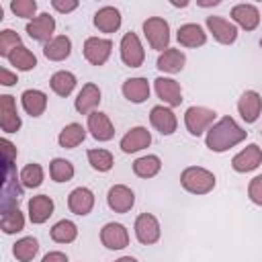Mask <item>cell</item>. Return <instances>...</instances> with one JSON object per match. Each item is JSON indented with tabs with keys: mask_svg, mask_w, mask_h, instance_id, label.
Listing matches in <instances>:
<instances>
[{
	"mask_svg": "<svg viewBox=\"0 0 262 262\" xmlns=\"http://www.w3.org/2000/svg\"><path fill=\"white\" fill-rule=\"evenodd\" d=\"M246 135H248V131H244V129L235 123V119L223 117V119H219L217 123H213V127L207 131L205 143H207V147H209L211 151L221 154V151H227V149L235 147L237 143H242V141L246 139Z\"/></svg>",
	"mask_w": 262,
	"mask_h": 262,
	"instance_id": "cell-1",
	"label": "cell"
},
{
	"mask_svg": "<svg viewBox=\"0 0 262 262\" xmlns=\"http://www.w3.org/2000/svg\"><path fill=\"white\" fill-rule=\"evenodd\" d=\"M215 174L201 166H188L180 174V184L190 194H207L215 188Z\"/></svg>",
	"mask_w": 262,
	"mask_h": 262,
	"instance_id": "cell-2",
	"label": "cell"
},
{
	"mask_svg": "<svg viewBox=\"0 0 262 262\" xmlns=\"http://www.w3.org/2000/svg\"><path fill=\"white\" fill-rule=\"evenodd\" d=\"M215 119H217V113L207 106H188L184 113V125H186L188 133L194 137L207 133L213 127Z\"/></svg>",
	"mask_w": 262,
	"mask_h": 262,
	"instance_id": "cell-3",
	"label": "cell"
},
{
	"mask_svg": "<svg viewBox=\"0 0 262 262\" xmlns=\"http://www.w3.org/2000/svg\"><path fill=\"white\" fill-rule=\"evenodd\" d=\"M143 33L151 49L156 51H166L170 43V25L162 16H149L143 20Z\"/></svg>",
	"mask_w": 262,
	"mask_h": 262,
	"instance_id": "cell-4",
	"label": "cell"
},
{
	"mask_svg": "<svg viewBox=\"0 0 262 262\" xmlns=\"http://www.w3.org/2000/svg\"><path fill=\"white\" fill-rule=\"evenodd\" d=\"M133 229H135V237H137V242L143 244V246H151V244H156V242L160 239V233H162V229H160V221H158L151 213H141V215H137Z\"/></svg>",
	"mask_w": 262,
	"mask_h": 262,
	"instance_id": "cell-5",
	"label": "cell"
},
{
	"mask_svg": "<svg viewBox=\"0 0 262 262\" xmlns=\"http://www.w3.org/2000/svg\"><path fill=\"white\" fill-rule=\"evenodd\" d=\"M121 59L129 68H139L145 59V51L141 47V41L135 33H125L121 39Z\"/></svg>",
	"mask_w": 262,
	"mask_h": 262,
	"instance_id": "cell-6",
	"label": "cell"
},
{
	"mask_svg": "<svg viewBox=\"0 0 262 262\" xmlns=\"http://www.w3.org/2000/svg\"><path fill=\"white\" fill-rule=\"evenodd\" d=\"M113 51V43L111 39H102V37H88L84 41V57L88 63L92 66H102L106 63V59L111 57Z\"/></svg>",
	"mask_w": 262,
	"mask_h": 262,
	"instance_id": "cell-7",
	"label": "cell"
},
{
	"mask_svg": "<svg viewBox=\"0 0 262 262\" xmlns=\"http://www.w3.org/2000/svg\"><path fill=\"white\" fill-rule=\"evenodd\" d=\"M149 123L162 135H172L178 127V119H176L174 111L170 106H164V104H158L149 111Z\"/></svg>",
	"mask_w": 262,
	"mask_h": 262,
	"instance_id": "cell-8",
	"label": "cell"
},
{
	"mask_svg": "<svg viewBox=\"0 0 262 262\" xmlns=\"http://www.w3.org/2000/svg\"><path fill=\"white\" fill-rule=\"evenodd\" d=\"M31 39L35 41H51L53 39V31H55V18L49 12H41L39 16H35L33 20L27 23V29Z\"/></svg>",
	"mask_w": 262,
	"mask_h": 262,
	"instance_id": "cell-9",
	"label": "cell"
},
{
	"mask_svg": "<svg viewBox=\"0 0 262 262\" xmlns=\"http://www.w3.org/2000/svg\"><path fill=\"white\" fill-rule=\"evenodd\" d=\"M154 88H156L158 98L164 100V104H168V106H180V102H182V90H180V84L174 78L160 76V78L154 80Z\"/></svg>",
	"mask_w": 262,
	"mask_h": 262,
	"instance_id": "cell-10",
	"label": "cell"
},
{
	"mask_svg": "<svg viewBox=\"0 0 262 262\" xmlns=\"http://www.w3.org/2000/svg\"><path fill=\"white\" fill-rule=\"evenodd\" d=\"M100 242L108 250H123L129 246V231L121 223H106L100 229Z\"/></svg>",
	"mask_w": 262,
	"mask_h": 262,
	"instance_id": "cell-11",
	"label": "cell"
},
{
	"mask_svg": "<svg viewBox=\"0 0 262 262\" xmlns=\"http://www.w3.org/2000/svg\"><path fill=\"white\" fill-rule=\"evenodd\" d=\"M260 164H262V149L256 143H250L239 154H235L233 160H231V168L235 172H242V174L256 170Z\"/></svg>",
	"mask_w": 262,
	"mask_h": 262,
	"instance_id": "cell-12",
	"label": "cell"
},
{
	"mask_svg": "<svg viewBox=\"0 0 262 262\" xmlns=\"http://www.w3.org/2000/svg\"><path fill=\"white\" fill-rule=\"evenodd\" d=\"M207 29L223 45H231L237 39V27L223 16H207Z\"/></svg>",
	"mask_w": 262,
	"mask_h": 262,
	"instance_id": "cell-13",
	"label": "cell"
},
{
	"mask_svg": "<svg viewBox=\"0 0 262 262\" xmlns=\"http://www.w3.org/2000/svg\"><path fill=\"white\" fill-rule=\"evenodd\" d=\"M0 127L4 133H16L20 129V117L16 113V102L10 94L0 96Z\"/></svg>",
	"mask_w": 262,
	"mask_h": 262,
	"instance_id": "cell-14",
	"label": "cell"
},
{
	"mask_svg": "<svg viewBox=\"0 0 262 262\" xmlns=\"http://www.w3.org/2000/svg\"><path fill=\"white\" fill-rule=\"evenodd\" d=\"M106 203L108 207L115 211V213H127L131 211V207L135 205V194L129 186L125 184H115L108 188V194H106Z\"/></svg>",
	"mask_w": 262,
	"mask_h": 262,
	"instance_id": "cell-15",
	"label": "cell"
},
{
	"mask_svg": "<svg viewBox=\"0 0 262 262\" xmlns=\"http://www.w3.org/2000/svg\"><path fill=\"white\" fill-rule=\"evenodd\" d=\"M149 143H151V133H149L145 127H131V129L121 137L119 147H121L125 154H135V151H139V149L149 147Z\"/></svg>",
	"mask_w": 262,
	"mask_h": 262,
	"instance_id": "cell-16",
	"label": "cell"
},
{
	"mask_svg": "<svg viewBox=\"0 0 262 262\" xmlns=\"http://www.w3.org/2000/svg\"><path fill=\"white\" fill-rule=\"evenodd\" d=\"M237 111L246 123H256L262 111V96L256 90H246L237 100Z\"/></svg>",
	"mask_w": 262,
	"mask_h": 262,
	"instance_id": "cell-17",
	"label": "cell"
},
{
	"mask_svg": "<svg viewBox=\"0 0 262 262\" xmlns=\"http://www.w3.org/2000/svg\"><path fill=\"white\" fill-rule=\"evenodd\" d=\"M88 131L92 133V137L96 141H111L115 137V127L108 119V115L94 111L88 115Z\"/></svg>",
	"mask_w": 262,
	"mask_h": 262,
	"instance_id": "cell-18",
	"label": "cell"
},
{
	"mask_svg": "<svg viewBox=\"0 0 262 262\" xmlns=\"http://www.w3.org/2000/svg\"><path fill=\"white\" fill-rule=\"evenodd\" d=\"M98 104H100V88L96 84H92V82L84 84L82 90L76 96V102H74L76 111L80 115H90V113L96 111Z\"/></svg>",
	"mask_w": 262,
	"mask_h": 262,
	"instance_id": "cell-19",
	"label": "cell"
},
{
	"mask_svg": "<svg viewBox=\"0 0 262 262\" xmlns=\"http://www.w3.org/2000/svg\"><path fill=\"white\" fill-rule=\"evenodd\" d=\"M68 207H70V211L74 215H80V217L88 215L92 211V207H94V192L90 188H86V186L74 188L70 192V196H68Z\"/></svg>",
	"mask_w": 262,
	"mask_h": 262,
	"instance_id": "cell-20",
	"label": "cell"
},
{
	"mask_svg": "<svg viewBox=\"0 0 262 262\" xmlns=\"http://www.w3.org/2000/svg\"><path fill=\"white\" fill-rule=\"evenodd\" d=\"M176 39L182 47H201L207 43V33L203 31L201 25L196 23H186L182 27H178L176 31Z\"/></svg>",
	"mask_w": 262,
	"mask_h": 262,
	"instance_id": "cell-21",
	"label": "cell"
},
{
	"mask_svg": "<svg viewBox=\"0 0 262 262\" xmlns=\"http://www.w3.org/2000/svg\"><path fill=\"white\" fill-rule=\"evenodd\" d=\"M121 90H123V96L133 104H141L149 98V82L145 78H139V76L125 80Z\"/></svg>",
	"mask_w": 262,
	"mask_h": 262,
	"instance_id": "cell-22",
	"label": "cell"
},
{
	"mask_svg": "<svg viewBox=\"0 0 262 262\" xmlns=\"http://www.w3.org/2000/svg\"><path fill=\"white\" fill-rule=\"evenodd\" d=\"M53 215V201L47 194H37L29 201V219L35 225L45 223Z\"/></svg>",
	"mask_w": 262,
	"mask_h": 262,
	"instance_id": "cell-23",
	"label": "cell"
},
{
	"mask_svg": "<svg viewBox=\"0 0 262 262\" xmlns=\"http://www.w3.org/2000/svg\"><path fill=\"white\" fill-rule=\"evenodd\" d=\"M231 18L246 31H254L260 25V12L254 4H235L231 8Z\"/></svg>",
	"mask_w": 262,
	"mask_h": 262,
	"instance_id": "cell-24",
	"label": "cell"
},
{
	"mask_svg": "<svg viewBox=\"0 0 262 262\" xmlns=\"http://www.w3.org/2000/svg\"><path fill=\"white\" fill-rule=\"evenodd\" d=\"M94 27L100 33H115L121 27V12L115 6H102L94 14Z\"/></svg>",
	"mask_w": 262,
	"mask_h": 262,
	"instance_id": "cell-25",
	"label": "cell"
},
{
	"mask_svg": "<svg viewBox=\"0 0 262 262\" xmlns=\"http://www.w3.org/2000/svg\"><path fill=\"white\" fill-rule=\"evenodd\" d=\"M20 102H23V108L27 111V115L41 117L47 108V94L37 88H29L20 94Z\"/></svg>",
	"mask_w": 262,
	"mask_h": 262,
	"instance_id": "cell-26",
	"label": "cell"
},
{
	"mask_svg": "<svg viewBox=\"0 0 262 262\" xmlns=\"http://www.w3.org/2000/svg\"><path fill=\"white\" fill-rule=\"evenodd\" d=\"M70 53H72V41H70V37H66V35L53 37V39L47 41L45 47H43V55H45L49 61H63L66 57H70Z\"/></svg>",
	"mask_w": 262,
	"mask_h": 262,
	"instance_id": "cell-27",
	"label": "cell"
},
{
	"mask_svg": "<svg viewBox=\"0 0 262 262\" xmlns=\"http://www.w3.org/2000/svg\"><path fill=\"white\" fill-rule=\"evenodd\" d=\"M156 63H158V70H162V72H166V74H178V72L184 68L186 57H184V53H182L180 49L168 47L166 51L160 53V57H158Z\"/></svg>",
	"mask_w": 262,
	"mask_h": 262,
	"instance_id": "cell-28",
	"label": "cell"
},
{
	"mask_svg": "<svg viewBox=\"0 0 262 262\" xmlns=\"http://www.w3.org/2000/svg\"><path fill=\"white\" fill-rule=\"evenodd\" d=\"M86 139V129L80 125V123H70L66 125L59 135H57V143L63 147V149H74L76 145H80L82 141Z\"/></svg>",
	"mask_w": 262,
	"mask_h": 262,
	"instance_id": "cell-29",
	"label": "cell"
},
{
	"mask_svg": "<svg viewBox=\"0 0 262 262\" xmlns=\"http://www.w3.org/2000/svg\"><path fill=\"white\" fill-rule=\"evenodd\" d=\"M49 84H51V90L57 96H70L72 90L76 88V76L72 72H68V70H59V72H55L51 76Z\"/></svg>",
	"mask_w": 262,
	"mask_h": 262,
	"instance_id": "cell-30",
	"label": "cell"
},
{
	"mask_svg": "<svg viewBox=\"0 0 262 262\" xmlns=\"http://www.w3.org/2000/svg\"><path fill=\"white\" fill-rule=\"evenodd\" d=\"M162 170V160L158 156H141L133 162V172L139 178H154Z\"/></svg>",
	"mask_w": 262,
	"mask_h": 262,
	"instance_id": "cell-31",
	"label": "cell"
},
{
	"mask_svg": "<svg viewBox=\"0 0 262 262\" xmlns=\"http://www.w3.org/2000/svg\"><path fill=\"white\" fill-rule=\"evenodd\" d=\"M37 252H39V242L35 237H31V235L16 239L14 246H12V256L18 262H31L37 256Z\"/></svg>",
	"mask_w": 262,
	"mask_h": 262,
	"instance_id": "cell-32",
	"label": "cell"
},
{
	"mask_svg": "<svg viewBox=\"0 0 262 262\" xmlns=\"http://www.w3.org/2000/svg\"><path fill=\"white\" fill-rule=\"evenodd\" d=\"M0 227L4 233H18L25 229V215L18 211V207L14 209H8V211H2V217H0Z\"/></svg>",
	"mask_w": 262,
	"mask_h": 262,
	"instance_id": "cell-33",
	"label": "cell"
},
{
	"mask_svg": "<svg viewBox=\"0 0 262 262\" xmlns=\"http://www.w3.org/2000/svg\"><path fill=\"white\" fill-rule=\"evenodd\" d=\"M78 237V227L70 219H61L51 227V239L57 244H70Z\"/></svg>",
	"mask_w": 262,
	"mask_h": 262,
	"instance_id": "cell-34",
	"label": "cell"
},
{
	"mask_svg": "<svg viewBox=\"0 0 262 262\" xmlns=\"http://www.w3.org/2000/svg\"><path fill=\"white\" fill-rule=\"evenodd\" d=\"M8 61H10V66H14V68L20 70V72H29V70H33V68L37 66V57H35L33 51H29L25 45H18V47L8 55Z\"/></svg>",
	"mask_w": 262,
	"mask_h": 262,
	"instance_id": "cell-35",
	"label": "cell"
},
{
	"mask_svg": "<svg viewBox=\"0 0 262 262\" xmlns=\"http://www.w3.org/2000/svg\"><path fill=\"white\" fill-rule=\"evenodd\" d=\"M49 176L55 182H68L74 176V164L63 158H53L49 164Z\"/></svg>",
	"mask_w": 262,
	"mask_h": 262,
	"instance_id": "cell-36",
	"label": "cell"
},
{
	"mask_svg": "<svg viewBox=\"0 0 262 262\" xmlns=\"http://www.w3.org/2000/svg\"><path fill=\"white\" fill-rule=\"evenodd\" d=\"M88 162L90 166L96 170V172H108L115 164L113 160V154L108 149H102V147H94V149H88Z\"/></svg>",
	"mask_w": 262,
	"mask_h": 262,
	"instance_id": "cell-37",
	"label": "cell"
},
{
	"mask_svg": "<svg viewBox=\"0 0 262 262\" xmlns=\"http://www.w3.org/2000/svg\"><path fill=\"white\" fill-rule=\"evenodd\" d=\"M20 182H23V186H27V188H37V186H41V182H43V168L39 166V164H27L23 170H20Z\"/></svg>",
	"mask_w": 262,
	"mask_h": 262,
	"instance_id": "cell-38",
	"label": "cell"
},
{
	"mask_svg": "<svg viewBox=\"0 0 262 262\" xmlns=\"http://www.w3.org/2000/svg\"><path fill=\"white\" fill-rule=\"evenodd\" d=\"M18 45H23L18 33H14L12 29L0 31V55H2V57H8Z\"/></svg>",
	"mask_w": 262,
	"mask_h": 262,
	"instance_id": "cell-39",
	"label": "cell"
},
{
	"mask_svg": "<svg viewBox=\"0 0 262 262\" xmlns=\"http://www.w3.org/2000/svg\"><path fill=\"white\" fill-rule=\"evenodd\" d=\"M10 10L20 18H31L33 20L35 12H37V2L35 0H12Z\"/></svg>",
	"mask_w": 262,
	"mask_h": 262,
	"instance_id": "cell-40",
	"label": "cell"
},
{
	"mask_svg": "<svg viewBox=\"0 0 262 262\" xmlns=\"http://www.w3.org/2000/svg\"><path fill=\"white\" fill-rule=\"evenodd\" d=\"M248 196H250L252 203H256V205L262 207V174H258V176H254L250 180V184H248Z\"/></svg>",
	"mask_w": 262,
	"mask_h": 262,
	"instance_id": "cell-41",
	"label": "cell"
},
{
	"mask_svg": "<svg viewBox=\"0 0 262 262\" xmlns=\"http://www.w3.org/2000/svg\"><path fill=\"white\" fill-rule=\"evenodd\" d=\"M51 6H53L57 12L68 14V12H72V10L78 8V0H51Z\"/></svg>",
	"mask_w": 262,
	"mask_h": 262,
	"instance_id": "cell-42",
	"label": "cell"
},
{
	"mask_svg": "<svg viewBox=\"0 0 262 262\" xmlns=\"http://www.w3.org/2000/svg\"><path fill=\"white\" fill-rule=\"evenodd\" d=\"M0 145H2V151H4V162H6V164H12V160H14V156H16V147H14L8 139H2Z\"/></svg>",
	"mask_w": 262,
	"mask_h": 262,
	"instance_id": "cell-43",
	"label": "cell"
},
{
	"mask_svg": "<svg viewBox=\"0 0 262 262\" xmlns=\"http://www.w3.org/2000/svg\"><path fill=\"white\" fill-rule=\"evenodd\" d=\"M16 82H18L16 80V74H12L8 68H0V84L2 86H12Z\"/></svg>",
	"mask_w": 262,
	"mask_h": 262,
	"instance_id": "cell-44",
	"label": "cell"
},
{
	"mask_svg": "<svg viewBox=\"0 0 262 262\" xmlns=\"http://www.w3.org/2000/svg\"><path fill=\"white\" fill-rule=\"evenodd\" d=\"M41 262H70L63 252H47Z\"/></svg>",
	"mask_w": 262,
	"mask_h": 262,
	"instance_id": "cell-45",
	"label": "cell"
},
{
	"mask_svg": "<svg viewBox=\"0 0 262 262\" xmlns=\"http://www.w3.org/2000/svg\"><path fill=\"white\" fill-rule=\"evenodd\" d=\"M219 2H221V0H196V4H199V6H205V8H207V6H217Z\"/></svg>",
	"mask_w": 262,
	"mask_h": 262,
	"instance_id": "cell-46",
	"label": "cell"
},
{
	"mask_svg": "<svg viewBox=\"0 0 262 262\" xmlns=\"http://www.w3.org/2000/svg\"><path fill=\"white\" fill-rule=\"evenodd\" d=\"M115 262H137L133 256H123V258H119V260H115Z\"/></svg>",
	"mask_w": 262,
	"mask_h": 262,
	"instance_id": "cell-47",
	"label": "cell"
}]
</instances>
